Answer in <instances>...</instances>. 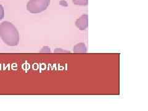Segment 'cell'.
<instances>
[{"label": "cell", "mask_w": 148, "mask_h": 111, "mask_svg": "<svg viewBox=\"0 0 148 111\" xmlns=\"http://www.w3.org/2000/svg\"><path fill=\"white\" fill-rule=\"evenodd\" d=\"M72 1L77 5L85 6L88 4V0H72Z\"/></svg>", "instance_id": "cell-5"}, {"label": "cell", "mask_w": 148, "mask_h": 111, "mask_svg": "<svg viewBox=\"0 0 148 111\" xmlns=\"http://www.w3.org/2000/svg\"><path fill=\"white\" fill-rule=\"evenodd\" d=\"M50 0H30L27 8L32 13H39L45 11L49 5Z\"/></svg>", "instance_id": "cell-2"}, {"label": "cell", "mask_w": 148, "mask_h": 111, "mask_svg": "<svg viewBox=\"0 0 148 111\" xmlns=\"http://www.w3.org/2000/svg\"><path fill=\"white\" fill-rule=\"evenodd\" d=\"M0 37L8 46H15L19 43V34L12 23L4 21L0 25Z\"/></svg>", "instance_id": "cell-1"}, {"label": "cell", "mask_w": 148, "mask_h": 111, "mask_svg": "<svg viewBox=\"0 0 148 111\" xmlns=\"http://www.w3.org/2000/svg\"><path fill=\"white\" fill-rule=\"evenodd\" d=\"M4 17V9L1 5H0V20Z\"/></svg>", "instance_id": "cell-7"}, {"label": "cell", "mask_w": 148, "mask_h": 111, "mask_svg": "<svg viewBox=\"0 0 148 111\" xmlns=\"http://www.w3.org/2000/svg\"><path fill=\"white\" fill-rule=\"evenodd\" d=\"M50 51H51L50 48L48 47V46H44V47L42 48V49L40 51L41 53H49Z\"/></svg>", "instance_id": "cell-6"}, {"label": "cell", "mask_w": 148, "mask_h": 111, "mask_svg": "<svg viewBox=\"0 0 148 111\" xmlns=\"http://www.w3.org/2000/svg\"><path fill=\"white\" fill-rule=\"evenodd\" d=\"M73 50V52L76 53H86L87 51L86 45L83 43H78L75 46H74Z\"/></svg>", "instance_id": "cell-4"}, {"label": "cell", "mask_w": 148, "mask_h": 111, "mask_svg": "<svg viewBox=\"0 0 148 111\" xmlns=\"http://www.w3.org/2000/svg\"><path fill=\"white\" fill-rule=\"evenodd\" d=\"M75 25L80 30H85L88 25V16L86 14L82 15L75 22Z\"/></svg>", "instance_id": "cell-3"}, {"label": "cell", "mask_w": 148, "mask_h": 111, "mask_svg": "<svg viewBox=\"0 0 148 111\" xmlns=\"http://www.w3.org/2000/svg\"><path fill=\"white\" fill-rule=\"evenodd\" d=\"M54 52L55 53H61V52H66V53H68V51H65V50H62L61 49H59V48H57L56 50H54Z\"/></svg>", "instance_id": "cell-8"}]
</instances>
